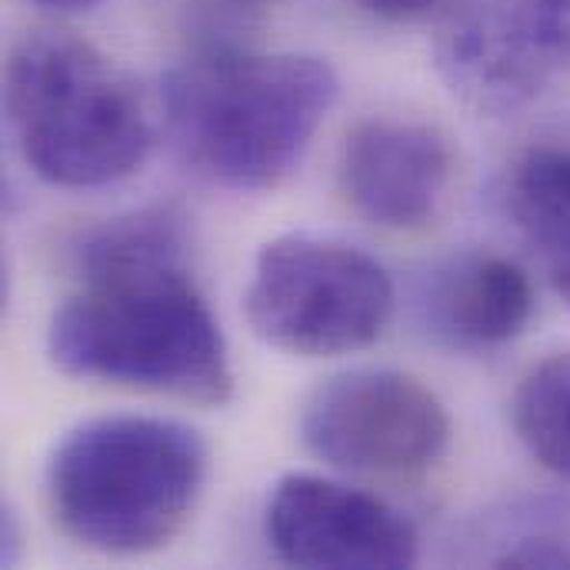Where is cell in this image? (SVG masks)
<instances>
[{
  "mask_svg": "<svg viewBox=\"0 0 570 570\" xmlns=\"http://www.w3.org/2000/svg\"><path fill=\"white\" fill-rule=\"evenodd\" d=\"M77 277L47 324L60 374L204 407L230 401L227 341L187 271L177 207H140L94 227L77 247Z\"/></svg>",
  "mask_w": 570,
  "mask_h": 570,
  "instance_id": "6da1fadb",
  "label": "cell"
},
{
  "mask_svg": "<svg viewBox=\"0 0 570 570\" xmlns=\"http://www.w3.org/2000/svg\"><path fill=\"white\" fill-rule=\"evenodd\" d=\"M324 57L210 47L160 77V107L177 154L227 190H271L307 154L337 104Z\"/></svg>",
  "mask_w": 570,
  "mask_h": 570,
  "instance_id": "7a4b0ae2",
  "label": "cell"
},
{
  "mask_svg": "<svg viewBox=\"0 0 570 570\" xmlns=\"http://www.w3.org/2000/svg\"><path fill=\"white\" fill-rule=\"evenodd\" d=\"M207 481L204 438L174 417L104 414L60 438L43 494L60 534L100 554H150L190 521Z\"/></svg>",
  "mask_w": 570,
  "mask_h": 570,
  "instance_id": "3957f363",
  "label": "cell"
},
{
  "mask_svg": "<svg viewBox=\"0 0 570 570\" xmlns=\"http://www.w3.org/2000/svg\"><path fill=\"white\" fill-rule=\"evenodd\" d=\"M3 110L23 164L57 187L124 180L157 137L140 87L70 30H30L10 47Z\"/></svg>",
  "mask_w": 570,
  "mask_h": 570,
  "instance_id": "277c9868",
  "label": "cell"
},
{
  "mask_svg": "<svg viewBox=\"0 0 570 570\" xmlns=\"http://www.w3.org/2000/svg\"><path fill=\"white\" fill-rule=\"evenodd\" d=\"M250 331L297 357H341L371 347L391 324L394 284L364 250L284 234L261 247L244 294Z\"/></svg>",
  "mask_w": 570,
  "mask_h": 570,
  "instance_id": "5b68a950",
  "label": "cell"
},
{
  "mask_svg": "<svg viewBox=\"0 0 570 570\" xmlns=\"http://www.w3.org/2000/svg\"><path fill=\"white\" fill-rule=\"evenodd\" d=\"M304 448L347 474L421 478L451 444L438 394L394 367H351L327 377L301 411Z\"/></svg>",
  "mask_w": 570,
  "mask_h": 570,
  "instance_id": "8992f818",
  "label": "cell"
},
{
  "mask_svg": "<svg viewBox=\"0 0 570 570\" xmlns=\"http://www.w3.org/2000/svg\"><path fill=\"white\" fill-rule=\"evenodd\" d=\"M434 60L468 107L518 114L570 73V0H448Z\"/></svg>",
  "mask_w": 570,
  "mask_h": 570,
  "instance_id": "52a82bcc",
  "label": "cell"
},
{
  "mask_svg": "<svg viewBox=\"0 0 570 570\" xmlns=\"http://www.w3.org/2000/svg\"><path fill=\"white\" fill-rule=\"evenodd\" d=\"M264 534L291 568H414L421 544L411 521L381 498L317 474H284L264 511Z\"/></svg>",
  "mask_w": 570,
  "mask_h": 570,
  "instance_id": "ba28073f",
  "label": "cell"
},
{
  "mask_svg": "<svg viewBox=\"0 0 570 570\" xmlns=\"http://www.w3.org/2000/svg\"><path fill=\"white\" fill-rule=\"evenodd\" d=\"M454 154L441 130L397 117L361 120L341 147V190L371 224L424 227L451 184Z\"/></svg>",
  "mask_w": 570,
  "mask_h": 570,
  "instance_id": "9c48e42d",
  "label": "cell"
},
{
  "mask_svg": "<svg viewBox=\"0 0 570 570\" xmlns=\"http://www.w3.org/2000/svg\"><path fill=\"white\" fill-rule=\"evenodd\" d=\"M428 317L438 337L454 347L498 351L531 324L534 284L511 257L461 254L434 274Z\"/></svg>",
  "mask_w": 570,
  "mask_h": 570,
  "instance_id": "30bf717a",
  "label": "cell"
},
{
  "mask_svg": "<svg viewBox=\"0 0 570 570\" xmlns=\"http://www.w3.org/2000/svg\"><path fill=\"white\" fill-rule=\"evenodd\" d=\"M508 207L534 244L570 257V147L528 150L508 177Z\"/></svg>",
  "mask_w": 570,
  "mask_h": 570,
  "instance_id": "8fae6325",
  "label": "cell"
},
{
  "mask_svg": "<svg viewBox=\"0 0 570 570\" xmlns=\"http://www.w3.org/2000/svg\"><path fill=\"white\" fill-rule=\"evenodd\" d=\"M514 428L528 454L570 484V351L524 374L514 394Z\"/></svg>",
  "mask_w": 570,
  "mask_h": 570,
  "instance_id": "7c38bea8",
  "label": "cell"
},
{
  "mask_svg": "<svg viewBox=\"0 0 570 570\" xmlns=\"http://www.w3.org/2000/svg\"><path fill=\"white\" fill-rule=\"evenodd\" d=\"M498 568H570V541L561 534H528L514 548H508Z\"/></svg>",
  "mask_w": 570,
  "mask_h": 570,
  "instance_id": "4fadbf2b",
  "label": "cell"
},
{
  "mask_svg": "<svg viewBox=\"0 0 570 570\" xmlns=\"http://www.w3.org/2000/svg\"><path fill=\"white\" fill-rule=\"evenodd\" d=\"M354 3L387 23H414L448 7V0H354Z\"/></svg>",
  "mask_w": 570,
  "mask_h": 570,
  "instance_id": "5bb4252c",
  "label": "cell"
},
{
  "mask_svg": "<svg viewBox=\"0 0 570 570\" xmlns=\"http://www.w3.org/2000/svg\"><path fill=\"white\" fill-rule=\"evenodd\" d=\"M33 3H40V7H47V10H90V7H97L100 0H33Z\"/></svg>",
  "mask_w": 570,
  "mask_h": 570,
  "instance_id": "9a60e30c",
  "label": "cell"
},
{
  "mask_svg": "<svg viewBox=\"0 0 570 570\" xmlns=\"http://www.w3.org/2000/svg\"><path fill=\"white\" fill-rule=\"evenodd\" d=\"M554 287H558V294L570 304V257L554 264Z\"/></svg>",
  "mask_w": 570,
  "mask_h": 570,
  "instance_id": "2e32d148",
  "label": "cell"
}]
</instances>
